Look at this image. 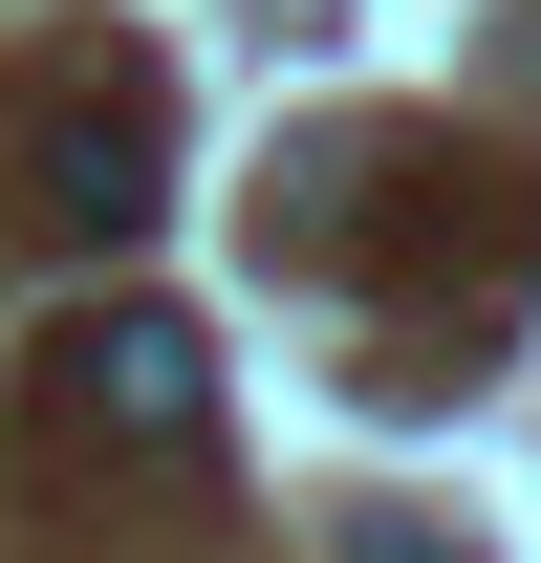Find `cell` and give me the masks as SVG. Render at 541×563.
Returning a JSON list of instances; mask_svg holds the SVG:
<instances>
[{"label":"cell","mask_w":541,"mask_h":563,"mask_svg":"<svg viewBox=\"0 0 541 563\" xmlns=\"http://www.w3.org/2000/svg\"><path fill=\"white\" fill-rule=\"evenodd\" d=\"M44 433H109V455H196L217 433V347L174 303H87L66 347H44Z\"/></svg>","instance_id":"6da1fadb"},{"label":"cell","mask_w":541,"mask_h":563,"mask_svg":"<svg viewBox=\"0 0 541 563\" xmlns=\"http://www.w3.org/2000/svg\"><path fill=\"white\" fill-rule=\"evenodd\" d=\"M22 174H44V217H66V239H152V109H44V152H22Z\"/></svg>","instance_id":"7a4b0ae2"},{"label":"cell","mask_w":541,"mask_h":563,"mask_svg":"<svg viewBox=\"0 0 541 563\" xmlns=\"http://www.w3.org/2000/svg\"><path fill=\"white\" fill-rule=\"evenodd\" d=\"M346 563H476V542H433V520H346Z\"/></svg>","instance_id":"3957f363"}]
</instances>
